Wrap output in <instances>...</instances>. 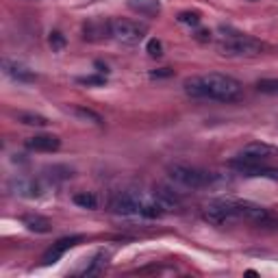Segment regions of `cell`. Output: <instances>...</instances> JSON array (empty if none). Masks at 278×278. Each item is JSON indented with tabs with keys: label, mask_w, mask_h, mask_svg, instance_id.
Masks as SVG:
<instances>
[{
	"label": "cell",
	"mask_w": 278,
	"mask_h": 278,
	"mask_svg": "<svg viewBox=\"0 0 278 278\" xmlns=\"http://www.w3.org/2000/svg\"><path fill=\"white\" fill-rule=\"evenodd\" d=\"M182 87H185L187 96L192 98H209L219 102H233L241 94V83L237 78H233L228 74H217V72L187 78Z\"/></svg>",
	"instance_id": "6da1fadb"
},
{
	"label": "cell",
	"mask_w": 278,
	"mask_h": 278,
	"mask_svg": "<svg viewBox=\"0 0 278 278\" xmlns=\"http://www.w3.org/2000/svg\"><path fill=\"white\" fill-rule=\"evenodd\" d=\"M204 217L213 224H226V222H237V219H248V222H263L267 219V211L254 202L246 200H213L204 209Z\"/></svg>",
	"instance_id": "7a4b0ae2"
},
{
	"label": "cell",
	"mask_w": 278,
	"mask_h": 278,
	"mask_svg": "<svg viewBox=\"0 0 278 278\" xmlns=\"http://www.w3.org/2000/svg\"><path fill=\"white\" fill-rule=\"evenodd\" d=\"M217 50L226 57H254L263 50V43L250 35L224 31V35H219L217 39Z\"/></svg>",
	"instance_id": "3957f363"
},
{
	"label": "cell",
	"mask_w": 278,
	"mask_h": 278,
	"mask_svg": "<svg viewBox=\"0 0 278 278\" xmlns=\"http://www.w3.org/2000/svg\"><path fill=\"white\" fill-rule=\"evenodd\" d=\"M167 174H170V178L174 182H178V185L187 187V189H202L211 185V174L200 170V167H194V165H185V163H174L167 167Z\"/></svg>",
	"instance_id": "277c9868"
},
{
	"label": "cell",
	"mask_w": 278,
	"mask_h": 278,
	"mask_svg": "<svg viewBox=\"0 0 278 278\" xmlns=\"http://www.w3.org/2000/svg\"><path fill=\"white\" fill-rule=\"evenodd\" d=\"M109 22H111V37L118 39L120 43H126V46H137L146 37V33H148V26L137 20L115 18Z\"/></svg>",
	"instance_id": "5b68a950"
},
{
	"label": "cell",
	"mask_w": 278,
	"mask_h": 278,
	"mask_svg": "<svg viewBox=\"0 0 278 278\" xmlns=\"http://www.w3.org/2000/svg\"><path fill=\"white\" fill-rule=\"evenodd\" d=\"M111 211L118 215H137L135 198H133V189H124L118 192L111 200Z\"/></svg>",
	"instance_id": "8992f818"
},
{
	"label": "cell",
	"mask_w": 278,
	"mask_h": 278,
	"mask_svg": "<svg viewBox=\"0 0 278 278\" xmlns=\"http://www.w3.org/2000/svg\"><path fill=\"white\" fill-rule=\"evenodd\" d=\"M26 148L35 152H55L61 148V139L57 135H35L26 139Z\"/></svg>",
	"instance_id": "52a82bcc"
},
{
	"label": "cell",
	"mask_w": 278,
	"mask_h": 278,
	"mask_svg": "<svg viewBox=\"0 0 278 278\" xmlns=\"http://www.w3.org/2000/svg\"><path fill=\"white\" fill-rule=\"evenodd\" d=\"M3 70H5V74L9 76V78L20 80V83H33V80L37 78V74H35L33 70H28L26 65L16 63V61H9V59L3 61Z\"/></svg>",
	"instance_id": "ba28073f"
},
{
	"label": "cell",
	"mask_w": 278,
	"mask_h": 278,
	"mask_svg": "<svg viewBox=\"0 0 278 278\" xmlns=\"http://www.w3.org/2000/svg\"><path fill=\"white\" fill-rule=\"evenodd\" d=\"M76 244H80V237L76 235V237H65V239H59L57 244L50 248V250L43 254V265H53V263H57L61 257H63V252L65 250H70V248H74Z\"/></svg>",
	"instance_id": "9c48e42d"
},
{
	"label": "cell",
	"mask_w": 278,
	"mask_h": 278,
	"mask_svg": "<svg viewBox=\"0 0 278 278\" xmlns=\"http://www.w3.org/2000/svg\"><path fill=\"white\" fill-rule=\"evenodd\" d=\"M126 5L139 16L146 18H157L161 13V3L159 0H126Z\"/></svg>",
	"instance_id": "30bf717a"
},
{
	"label": "cell",
	"mask_w": 278,
	"mask_h": 278,
	"mask_svg": "<svg viewBox=\"0 0 278 278\" xmlns=\"http://www.w3.org/2000/svg\"><path fill=\"white\" fill-rule=\"evenodd\" d=\"M155 196H157V200L161 202V207H163L165 211H174V209H178V204H180V198L176 194L172 192L170 187H163V185H157L155 189Z\"/></svg>",
	"instance_id": "8fae6325"
},
{
	"label": "cell",
	"mask_w": 278,
	"mask_h": 278,
	"mask_svg": "<svg viewBox=\"0 0 278 278\" xmlns=\"http://www.w3.org/2000/svg\"><path fill=\"white\" fill-rule=\"evenodd\" d=\"M102 37H111V22H89V24H85V39L98 41Z\"/></svg>",
	"instance_id": "7c38bea8"
},
{
	"label": "cell",
	"mask_w": 278,
	"mask_h": 278,
	"mask_svg": "<svg viewBox=\"0 0 278 278\" xmlns=\"http://www.w3.org/2000/svg\"><path fill=\"white\" fill-rule=\"evenodd\" d=\"M22 222H24L26 228L33 230V233H50V228H53L50 219L41 217V215H24L22 217Z\"/></svg>",
	"instance_id": "4fadbf2b"
},
{
	"label": "cell",
	"mask_w": 278,
	"mask_h": 278,
	"mask_svg": "<svg viewBox=\"0 0 278 278\" xmlns=\"http://www.w3.org/2000/svg\"><path fill=\"white\" fill-rule=\"evenodd\" d=\"M241 155L252 157V159L261 161V163H265V161L269 159V155H272V148L265 146V144H250V146H246V148L241 150Z\"/></svg>",
	"instance_id": "5bb4252c"
},
{
	"label": "cell",
	"mask_w": 278,
	"mask_h": 278,
	"mask_svg": "<svg viewBox=\"0 0 278 278\" xmlns=\"http://www.w3.org/2000/svg\"><path fill=\"white\" fill-rule=\"evenodd\" d=\"M46 176L53 180H68L74 176V170L65 165H53V167H46Z\"/></svg>",
	"instance_id": "9a60e30c"
},
{
	"label": "cell",
	"mask_w": 278,
	"mask_h": 278,
	"mask_svg": "<svg viewBox=\"0 0 278 278\" xmlns=\"http://www.w3.org/2000/svg\"><path fill=\"white\" fill-rule=\"evenodd\" d=\"M16 194L28 196V198H35V196H39V187L35 185V182H31V180L20 178V180H16Z\"/></svg>",
	"instance_id": "2e32d148"
},
{
	"label": "cell",
	"mask_w": 278,
	"mask_h": 278,
	"mask_svg": "<svg viewBox=\"0 0 278 278\" xmlns=\"http://www.w3.org/2000/svg\"><path fill=\"white\" fill-rule=\"evenodd\" d=\"M74 204H78L80 209H89V211H94V209L98 207V200H96V196L89 194V192H78V194L74 196Z\"/></svg>",
	"instance_id": "e0dca14e"
},
{
	"label": "cell",
	"mask_w": 278,
	"mask_h": 278,
	"mask_svg": "<svg viewBox=\"0 0 278 278\" xmlns=\"http://www.w3.org/2000/svg\"><path fill=\"white\" fill-rule=\"evenodd\" d=\"M257 89L267 96H278V78H261L257 83Z\"/></svg>",
	"instance_id": "ac0fdd59"
},
{
	"label": "cell",
	"mask_w": 278,
	"mask_h": 278,
	"mask_svg": "<svg viewBox=\"0 0 278 278\" xmlns=\"http://www.w3.org/2000/svg\"><path fill=\"white\" fill-rule=\"evenodd\" d=\"M18 120L26 126H46L48 120L43 115H37V113H18Z\"/></svg>",
	"instance_id": "d6986e66"
},
{
	"label": "cell",
	"mask_w": 278,
	"mask_h": 278,
	"mask_svg": "<svg viewBox=\"0 0 278 278\" xmlns=\"http://www.w3.org/2000/svg\"><path fill=\"white\" fill-rule=\"evenodd\" d=\"M48 43H50V48H53V53H59V50L65 48V35L61 31H53L50 33V37H48Z\"/></svg>",
	"instance_id": "ffe728a7"
},
{
	"label": "cell",
	"mask_w": 278,
	"mask_h": 278,
	"mask_svg": "<svg viewBox=\"0 0 278 278\" xmlns=\"http://www.w3.org/2000/svg\"><path fill=\"white\" fill-rule=\"evenodd\" d=\"M74 113L78 115L80 120H89V122H94V124H98V126L102 124V118H100V115H98L96 111H91V109H85V107H76V109H74Z\"/></svg>",
	"instance_id": "44dd1931"
},
{
	"label": "cell",
	"mask_w": 278,
	"mask_h": 278,
	"mask_svg": "<svg viewBox=\"0 0 278 278\" xmlns=\"http://www.w3.org/2000/svg\"><path fill=\"white\" fill-rule=\"evenodd\" d=\"M178 22L189 24V26H198L200 24V13L198 11H182V13H178Z\"/></svg>",
	"instance_id": "7402d4cb"
},
{
	"label": "cell",
	"mask_w": 278,
	"mask_h": 278,
	"mask_svg": "<svg viewBox=\"0 0 278 278\" xmlns=\"http://www.w3.org/2000/svg\"><path fill=\"white\" fill-rule=\"evenodd\" d=\"M146 50H148L150 57H161V55H163V43H161L159 39H150L148 46H146Z\"/></svg>",
	"instance_id": "603a6c76"
},
{
	"label": "cell",
	"mask_w": 278,
	"mask_h": 278,
	"mask_svg": "<svg viewBox=\"0 0 278 278\" xmlns=\"http://www.w3.org/2000/svg\"><path fill=\"white\" fill-rule=\"evenodd\" d=\"M78 83L80 85H105V76H83V78H78Z\"/></svg>",
	"instance_id": "cb8c5ba5"
},
{
	"label": "cell",
	"mask_w": 278,
	"mask_h": 278,
	"mask_svg": "<svg viewBox=\"0 0 278 278\" xmlns=\"http://www.w3.org/2000/svg\"><path fill=\"white\" fill-rule=\"evenodd\" d=\"M174 74V72L172 70H167V68H163V70H155V72H152V78H165V76H172Z\"/></svg>",
	"instance_id": "d4e9b609"
},
{
	"label": "cell",
	"mask_w": 278,
	"mask_h": 278,
	"mask_svg": "<svg viewBox=\"0 0 278 278\" xmlns=\"http://www.w3.org/2000/svg\"><path fill=\"white\" fill-rule=\"evenodd\" d=\"M198 39L200 41H209L211 39V33L209 31H198Z\"/></svg>",
	"instance_id": "484cf974"
},
{
	"label": "cell",
	"mask_w": 278,
	"mask_h": 278,
	"mask_svg": "<svg viewBox=\"0 0 278 278\" xmlns=\"http://www.w3.org/2000/svg\"><path fill=\"white\" fill-rule=\"evenodd\" d=\"M96 68H98V72H105V74L109 72V68H107V65L102 63V61H96Z\"/></svg>",
	"instance_id": "4316f807"
}]
</instances>
